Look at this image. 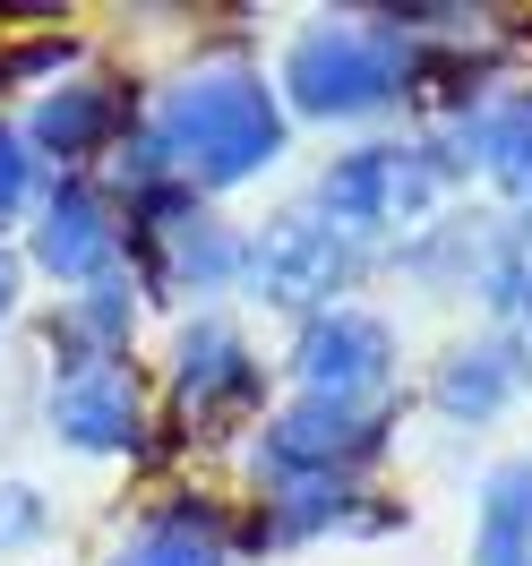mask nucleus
Listing matches in <instances>:
<instances>
[{
  "instance_id": "obj_1",
  "label": "nucleus",
  "mask_w": 532,
  "mask_h": 566,
  "mask_svg": "<svg viewBox=\"0 0 532 566\" xmlns=\"http://www.w3.org/2000/svg\"><path fill=\"white\" fill-rule=\"evenodd\" d=\"M155 138H164V155H173L180 180L232 189V180L267 172V164L284 155V112H275V95H267L249 70H207V77H189V86L164 95Z\"/></svg>"
},
{
  "instance_id": "obj_2",
  "label": "nucleus",
  "mask_w": 532,
  "mask_h": 566,
  "mask_svg": "<svg viewBox=\"0 0 532 566\" xmlns=\"http://www.w3.org/2000/svg\"><path fill=\"white\" fill-rule=\"evenodd\" d=\"M284 86L301 112L361 120L413 86V43H404V27H310L284 61Z\"/></svg>"
},
{
  "instance_id": "obj_3",
  "label": "nucleus",
  "mask_w": 532,
  "mask_h": 566,
  "mask_svg": "<svg viewBox=\"0 0 532 566\" xmlns=\"http://www.w3.org/2000/svg\"><path fill=\"white\" fill-rule=\"evenodd\" d=\"M438 189H447L438 146H361L326 172V207L335 223H404V214L438 207Z\"/></svg>"
},
{
  "instance_id": "obj_4",
  "label": "nucleus",
  "mask_w": 532,
  "mask_h": 566,
  "mask_svg": "<svg viewBox=\"0 0 532 566\" xmlns=\"http://www.w3.org/2000/svg\"><path fill=\"white\" fill-rule=\"evenodd\" d=\"M378 455V412H361V403H292L284 421L267 429V463H275V481H344L353 463Z\"/></svg>"
},
{
  "instance_id": "obj_5",
  "label": "nucleus",
  "mask_w": 532,
  "mask_h": 566,
  "mask_svg": "<svg viewBox=\"0 0 532 566\" xmlns=\"http://www.w3.org/2000/svg\"><path fill=\"white\" fill-rule=\"evenodd\" d=\"M387 360H395V344L369 310H326L301 335V387L326 395V403H361L369 387H387Z\"/></svg>"
},
{
  "instance_id": "obj_6",
  "label": "nucleus",
  "mask_w": 532,
  "mask_h": 566,
  "mask_svg": "<svg viewBox=\"0 0 532 566\" xmlns=\"http://www.w3.org/2000/svg\"><path fill=\"white\" fill-rule=\"evenodd\" d=\"M361 249L335 232V223H310V214H292V223H275L267 241H258V283L275 292V301H292V310H310V301H335L344 283H353Z\"/></svg>"
},
{
  "instance_id": "obj_7",
  "label": "nucleus",
  "mask_w": 532,
  "mask_h": 566,
  "mask_svg": "<svg viewBox=\"0 0 532 566\" xmlns=\"http://www.w3.org/2000/svg\"><path fill=\"white\" fill-rule=\"evenodd\" d=\"M52 421H61V438H70V447H86V455H129V447H138V429H146V412H138L129 369L86 360V369H70V378H61Z\"/></svg>"
},
{
  "instance_id": "obj_8",
  "label": "nucleus",
  "mask_w": 532,
  "mask_h": 566,
  "mask_svg": "<svg viewBox=\"0 0 532 566\" xmlns=\"http://www.w3.org/2000/svg\"><path fill=\"white\" fill-rule=\"evenodd\" d=\"M173 378H180V412L207 429V421L241 412L249 395H258V360H249V344L232 335V326H189Z\"/></svg>"
},
{
  "instance_id": "obj_9",
  "label": "nucleus",
  "mask_w": 532,
  "mask_h": 566,
  "mask_svg": "<svg viewBox=\"0 0 532 566\" xmlns=\"http://www.w3.org/2000/svg\"><path fill=\"white\" fill-rule=\"evenodd\" d=\"M112 249H121V223H112V207L95 198V189H52V207H43V232H35V258L52 266V275L70 283H95L112 266Z\"/></svg>"
},
{
  "instance_id": "obj_10",
  "label": "nucleus",
  "mask_w": 532,
  "mask_h": 566,
  "mask_svg": "<svg viewBox=\"0 0 532 566\" xmlns=\"http://www.w3.org/2000/svg\"><path fill=\"white\" fill-rule=\"evenodd\" d=\"M532 378V360L515 335H490V344H463L447 369H438V412H456V421H490L498 403H515Z\"/></svg>"
},
{
  "instance_id": "obj_11",
  "label": "nucleus",
  "mask_w": 532,
  "mask_h": 566,
  "mask_svg": "<svg viewBox=\"0 0 532 566\" xmlns=\"http://www.w3.org/2000/svg\"><path fill=\"white\" fill-rule=\"evenodd\" d=\"M121 86L112 77H77V86H61V95H43L35 104V146L43 155H61V164H77V155H104L112 129H121Z\"/></svg>"
},
{
  "instance_id": "obj_12",
  "label": "nucleus",
  "mask_w": 532,
  "mask_h": 566,
  "mask_svg": "<svg viewBox=\"0 0 532 566\" xmlns=\"http://www.w3.org/2000/svg\"><path fill=\"white\" fill-rule=\"evenodd\" d=\"M112 566H223V524L215 506H164Z\"/></svg>"
},
{
  "instance_id": "obj_13",
  "label": "nucleus",
  "mask_w": 532,
  "mask_h": 566,
  "mask_svg": "<svg viewBox=\"0 0 532 566\" xmlns=\"http://www.w3.org/2000/svg\"><path fill=\"white\" fill-rule=\"evenodd\" d=\"M532 558V463L490 472L481 497V566H524Z\"/></svg>"
},
{
  "instance_id": "obj_14",
  "label": "nucleus",
  "mask_w": 532,
  "mask_h": 566,
  "mask_svg": "<svg viewBox=\"0 0 532 566\" xmlns=\"http://www.w3.org/2000/svg\"><path fill=\"white\" fill-rule=\"evenodd\" d=\"M70 335L86 344V353H77V369H86V360H104L112 344L129 335V292H121L112 275H95V283H86V292L70 301Z\"/></svg>"
},
{
  "instance_id": "obj_15",
  "label": "nucleus",
  "mask_w": 532,
  "mask_h": 566,
  "mask_svg": "<svg viewBox=\"0 0 532 566\" xmlns=\"http://www.w3.org/2000/svg\"><path fill=\"white\" fill-rule=\"evenodd\" d=\"M164 241H173V266H180V275H198V292H215V283H223L232 266H241V249L223 241V232H215L207 214H189V223H173Z\"/></svg>"
},
{
  "instance_id": "obj_16",
  "label": "nucleus",
  "mask_w": 532,
  "mask_h": 566,
  "mask_svg": "<svg viewBox=\"0 0 532 566\" xmlns=\"http://www.w3.org/2000/svg\"><path fill=\"white\" fill-rule=\"evenodd\" d=\"M490 292L507 301V310H524V318H532V249H515V258H498Z\"/></svg>"
},
{
  "instance_id": "obj_17",
  "label": "nucleus",
  "mask_w": 532,
  "mask_h": 566,
  "mask_svg": "<svg viewBox=\"0 0 532 566\" xmlns=\"http://www.w3.org/2000/svg\"><path fill=\"white\" fill-rule=\"evenodd\" d=\"M27 207V146L0 129V214H18Z\"/></svg>"
},
{
  "instance_id": "obj_18",
  "label": "nucleus",
  "mask_w": 532,
  "mask_h": 566,
  "mask_svg": "<svg viewBox=\"0 0 532 566\" xmlns=\"http://www.w3.org/2000/svg\"><path fill=\"white\" fill-rule=\"evenodd\" d=\"M43 524V506H35V490H0V549L9 541H27V532Z\"/></svg>"
},
{
  "instance_id": "obj_19",
  "label": "nucleus",
  "mask_w": 532,
  "mask_h": 566,
  "mask_svg": "<svg viewBox=\"0 0 532 566\" xmlns=\"http://www.w3.org/2000/svg\"><path fill=\"white\" fill-rule=\"evenodd\" d=\"M0 310H9V258H0Z\"/></svg>"
},
{
  "instance_id": "obj_20",
  "label": "nucleus",
  "mask_w": 532,
  "mask_h": 566,
  "mask_svg": "<svg viewBox=\"0 0 532 566\" xmlns=\"http://www.w3.org/2000/svg\"><path fill=\"white\" fill-rule=\"evenodd\" d=\"M524 566H532V558H524Z\"/></svg>"
}]
</instances>
